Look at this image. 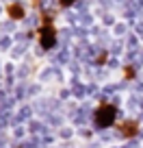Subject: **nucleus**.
Listing matches in <instances>:
<instances>
[{
  "label": "nucleus",
  "mask_w": 143,
  "mask_h": 148,
  "mask_svg": "<svg viewBox=\"0 0 143 148\" xmlns=\"http://www.w3.org/2000/svg\"><path fill=\"white\" fill-rule=\"evenodd\" d=\"M124 76H126V79H132V76H134V70L130 68V65H128V68L124 70Z\"/></svg>",
  "instance_id": "nucleus-5"
},
{
  "label": "nucleus",
  "mask_w": 143,
  "mask_h": 148,
  "mask_svg": "<svg viewBox=\"0 0 143 148\" xmlns=\"http://www.w3.org/2000/svg\"><path fill=\"white\" fill-rule=\"evenodd\" d=\"M39 44L43 50H50L56 44V28L52 24V15L41 13V26H39Z\"/></svg>",
  "instance_id": "nucleus-1"
},
{
  "label": "nucleus",
  "mask_w": 143,
  "mask_h": 148,
  "mask_svg": "<svg viewBox=\"0 0 143 148\" xmlns=\"http://www.w3.org/2000/svg\"><path fill=\"white\" fill-rule=\"evenodd\" d=\"M104 59H106V52H102V55H100V57H98V59H96V61H98V63H106V61H104Z\"/></svg>",
  "instance_id": "nucleus-7"
},
{
  "label": "nucleus",
  "mask_w": 143,
  "mask_h": 148,
  "mask_svg": "<svg viewBox=\"0 0 143 148\" xmlns=\"http://www.w3.org/2000/svg\"><path fill=\"white\" fill-rule=\"evenodd\" d=\"M7 13H9L13 20H22L24 15H26V11H24V7H22V5L13 2V5H9V7H7Z\"/></svg>",
  "instance_id": "nucleus-4"
},
{
  "label": "nucleus",
  "mask_w": 143,
  "mask_h": 148,
  "mask_svg": "<svg viewBox=\"0 0 143 148\" xmlns=\"http://www.w3.org/2000/svg\"><path fill=\"white\" fill-rule=\"evenodd\" d=\"M115 118H117V107L113 105H100L96 111V126L100 129H108V126L115 124Z\"/></svg>",
  "instance_id": "nucleus-2"
},
{
  "label": "nucleus",
  "mask_w": 143,
  "mask_h": 148,
  "mask_svg": "<svg viewBox=\"0 0 143 148\" xmlns=\"http://www.w3.org/2000/svg\"><path fill=\"white\" fill-rule=\"evenodd\" d=\"M74 2H76V0H59V5H61V7H72Z\"/></svg>",
  "instance_id": "nucleus-6"
},
{
  "label": "nucleus",
  "mask_w": 143,
  "mask_h": 148,
  "mask_svg": "<svg viewBox=\"0 0 143 148\" xmlns=\"http://www.w3.org/2000/svg\"><path fill=\"white\" fill-rule=\"evenodd\" d=\"M119 131H121L124 137H134V135L139 133V124H137V122H132V120H126V122H121V124H119Z\"/></svg>",
  "instance_id": "nucleus-3"
}]
</instances>
